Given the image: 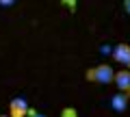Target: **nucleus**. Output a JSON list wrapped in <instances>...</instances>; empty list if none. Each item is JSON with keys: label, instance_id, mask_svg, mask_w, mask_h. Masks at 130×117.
Returning <instances> with one entry per match:
<instances>
[{"label": "nucleus", "instance_id": "nucleus-1", "mask_svg": "<svg viewBox=\"0 0 130 117\" xmlns=\"http://www.w3.org/2000/svg\"><path fill=\"white\" fill-rule=\"evenodd\" d=\"M85 76H87L89 82L108 85V82H113V78H115V72H113L111 65H95V67H91V70H87Z\"/></svg>", "mask_w": 130, "mask_h": 117}, {"label": "nucleus", "instance_id": "nucleus-2", "mask_svg": "<svg viewBox=\"0 0 130 117\" xmlns=\"http://www.w3.org/2000/svg\"><path fill=\"white\" fill-rule=\"evenodd\" d=\"M113 82L117 85L119 93L126 95V98L130 100V72H128V70H119V72H115V78H113Z\"/></svg>", "mask_w": 130, "mask_h": 117}, {"label": "nucleus", "instance_id": "nucleus-3", "mask_svg": "<svg viewBox=\"0 0 130 117\" xmlns=\"http://www.w3.org/2000/svg\"><path fill=\"white\" fill-rule=\"evenodd\" d=\"M28 102L24 98H13L9 104V117H26L28 115Z\"/></svg>", "mask_w": 130, "mask_h": 117}, {"label": "nucleus", "instance_id": "nucleus-4", "mask_svg": "<svg viewBox=\"0 0 130 117\" xmlns=\"http://www.w3.org/2000/svg\"><path fill=\"white\" fill-rule=\"evenodd\" d=\"M113 59L121 65H126V70L130 67V46L128 43H117L115 50H113Z\"/></svg>", "mask_w": 130, "mask_h": 117}, {"label": "nucleus", "instance_id": "nucleus-5", "mask_svg": "<svg viewBox=\"0 0 130 117\" xmlns=\"http://www.w3.org/2000/svg\"><path fill=\"white\" fill-rule=\"evenodd\" d=\"M111 108L115 113H119V115H121V113H126V111H128V98L121 95V93H115L111 98Z\"/></svg>", "mask_w": 130, "mask_h": 117}, {"label": "nucleus", "instance_id": "nucleus-6", "mask_svg": "<svg viewBox=\"0 0 130 117\" xmlns=\"http://www.w3.org/2000/svg\"><path fill=\"white\" fill-rule=\"evenodd\" d=\"M61 117H78V113H76V108L67 106V108H63V111H61Z\"/></svg>", "mask_w": 130, "mask_h": 117}, {"label": "nucleus", "instance_id": "nucleus-7", "mask_svg": "<svg viewBox=\"0 0 130 117\" xmlns=\"http://www.w3.org/2000/svg\"><path fill=\"white\" fill-rule=\"evenodd\" d=\"M26 117H48V115H41V113L35 111V108H28V115Z\"/></svg>", "mask_w": 130, "mask_h": 117}, {"label": "nucleus", "instance_id": "nucleus-8", "mask_svg": "<svg viewBox=\"0 0 130 117\" xmlns=\"http://www.w3.org/2000/svg\"><path fill=\"white\" fill-rule=\"evenodd\" d=\"M15 2H11V0H0V7H13Z\"/></svg>", "mask_w": 130, "mask_h": 117}, {"label": "nucleus", "instance_id": "nucleus-9", "mask_svg": "<svg viewBox=\"0 0 130 117\" xmlns=\"http://www.w3.org/2000/svg\"><path fill=\"white\" fill-rule=\"evenodd\" d=\"M63 5H65V7H70V9H76V2H74V0H65Z\"/></svg>", "mask_w": 130, "mask_h": 117}, {"label": "nucleus", "instance_id": "nucleus-10", "mask_svg": "<svg viewBox=\"0 0 130 117\" xmlns=\"http://www.w3.org/2000/svg\"><path fill=\"white\" fill-rule=\"evenodd\" d=\"M100 52H102V54H108V52H111V54H113V50L108 46H102V48H100Z\"/></svg>", "mask_w": 130, "mask_h": 117}, {"label": "nucleus", "instance_id": "nucleus-11", "mask_svg": "<svg viewBox=\"0 0 130 117\" xmlns=\"http://www.w3.org/2000/svg\"><path fill=\"white\" fill-rule=\"evenodd\" d=\"M124 9H126V13L130 15V0H126V2H124Z\"/></svg>", "mask_w": 130, "mask_h": 117}, {"label": "nucleus", "instance_id": "nucleus-12", "mask_svg": "<svg viewBox=\"0 0 130 117\" xmlns=\"http://www.w3.org/2000/svg\"><path fill=\"white\" fill-rule=\"evenodd\" d=\"M0 117H9V115H0Z\"/></svg>", "mask_w": 130, "mask_h": 117}, {"label": "nucleus", "instance_id": "nucleus-13", "mask_svg": "<svg viewBox=\"0 0 130 117\" xmlns=\"http://www.w3.org/2000/svg\"><path fill=\"white\" fill-rule=\"evenodd\" d=\"M128 72H130V67H128Z\"/></svg>", "mask_w": 130, "mask_h": 117}]
</instances>
